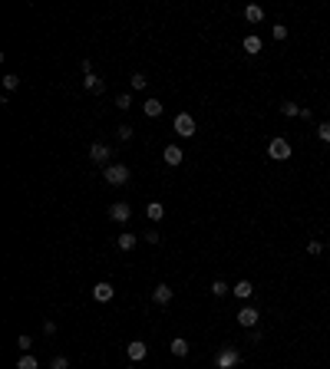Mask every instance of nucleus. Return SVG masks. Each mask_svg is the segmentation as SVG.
I'll return each mask as SVG.
<instances>
[{
  "instance_id": "29",
  "label": "nucleus",
  "mask_w": 330,
  "mask_h": 369,
  "mask_svg": "<svg viewBox=\"0 0 330 369\" xmlns=\"http://www.w3.org/2000/svg\"><path fill=\"white\" fill-rule=\"evenodd\" d=\"M271 36H274V40H284V36H287V27H284V23H277L274 30H271Z\"/></svg>"
},
{
  "instance_id": "15",
  "label": "nucleus",
  "mask_w": 330,
  "mask_h": 369,
  "mask_svg": "<svg viewBox=\"0 0 330 369\" xmlns=\"http://www.w3.org/2000/svg\"><path fill=\"white\" fill-rule=\"evenodd\" d=\"M168 353H172V356H188V339H182V337H175L172 339V343H168Z\"/></svg>"
},
{
  "instance_id": "31",
  "label": "nucleus",
  "mask_w": 330,
  "mask_h": 369,
  "mask_svg": "<svg viewBox=\"0 0 330 369\" xmlns=\"http://www.w3.org/2000/svg\"><path fill=\"white\" fill-rule=\"evenodd\" d=\"M307 254H324V244H320V241H310V244H307Z\"/></svg>"
},
{
  "instance_id": "18",
  "label": "nucleus",
  "mask_w": 330,
  "mask_h": 369,
  "mask_svg": "<svg viewBox=\"0 0 330 369\" xmlns=\"http://www.w3.org/2000/svg\"><path fill=\"white\" fill-rule=\"evenodd\" d=\"M135 241H139V234H129V231H126V234L116 238V247H119V250H132V247H135Z\"/></svg>"
},
{
  "instance_id": "5",
  "label": "nucleus",
  "mask_w": 330,
  "mask_h": 369,
  "mask_svg": "<svg viewBox=\"0 0 330 369\" xmlns=\"http://www.w3.org/2000/svg\"><path fill=\"white\" fill-rule=\"evenodd\" d=\"M112 297H116V290H112L109 280H99L96 287H93V300H96V304H109Z\"/></svg>"
},
{
  "instance_id": "32",
  "label": "nucleus",
  "mask_w": 330,
  "mask_h": 369,
  "mask_svg": "<svg viewBox=\"0 0 330 369\" xmlns=\"http://www.w3.org/2000/svg\"><path fill=\"white\" fill-rule=\"evenodd\" d=\"M17 346H20V353H27V349L33 346V339L30 337H20V339H17Z\"/></svg>"
},
{
  "instance_id": "4",
  "label": "nucleus",
  "mask_w": 330,
  "mask_h": 369,
  "mask_svg": "<svg viewBox=\"0 0 330 369\" xmlns=\"http://www.w3.org/2000/svg\"><path fill=\"white\" fill-rule=\"evenodd\" d=\"M238 363H241L238 349H221L218 356H215V366H218V369H234Z\"/></svg>"
},
{
  "instance_id": "3",
  "label": "nucleus",
  "mask_w": 330,
  "mask_h": 369,
  "mask_svg": "<svg viewBox=\"0 0 330 369\" xmlns=\"http://www.w3.org/2000/svg\"><path fill=\"white\" fill-rule=\"evenodd\" d=\"M172 125H175V132L182 135V139H192V135H195V119H192L188 112H178Z\"/></svg>"
},
{
  "instance_id": "20",
  "label": "nucleus",
  "mask_w": 330,
  "mask_h": 369,
  "mask_svg": "<svg viewBox=\"0 0 330 369\" xmlns=\"http://www.w3.org/2000/svg\"><path fill=\"white\" fill-rule=\"evenodd\" d=\"M17 369H36V356H30V353H23V356L17 359Z\"/></svg>"
},
{
  "instance_id": "30",
  "label": "nucleus",
  "mask_w": 330,
  "mask_h": 369,
  "mask_svg": "<svg viewBox=\"0 0 330 369\" xmlns=\"http://www.w3.org/2000/svg\"><path fill=\"white\" fill-rule=\"evenodd\" d=\"M139 238H145L149 244H159V241H162V234H155V231H145V234H139Z\"/></svg>"
},
{
  "instance_id": "19",
  "label": "nucleus",
  "mask_w": 330,
  "mask_h": 369,
  "mask_svg": "<svg viewBox=\"0 0 330 369\" xmlns=\"http://www.w3.org/2000/svg\"><path fill=\"white\" fill-rule=\"evenodd\" d=\"M145 215H149V221H162V217H165V208H162V201H149V208H145Z\"/></svg>"
},
{
  "instance_id": "33",
  "label": "nucleus",
  "mask_w": 330,
  "mask_h": 369,
  "mask_svg": "<svg viewBox=\"0 0 330 369\" xmlns=\"http://www.w3.org/2000/svg\"><path fill=\"white\" fill-rule=\"evenodd\" d=\"M43 333H46V337H53V333H56V323H53V320H46V323H43Z\"/></svg>"
},
{
  "instance_id": "14",
  "label": "nucleus",
  "mask_w": 330,
  "mask_h": 369,
  "mask_svg": "<svg viewBox=\"0 0 330 369\" xmlns=\"http://www.w3.org/2000/svg\"><path fill=\"white\" fill-rule=\"evenodd\" d=\"M231 293H234L238 300H251V293H254V283H251V280H238V283H234V290H231Z\"/></svg>"
},
{
  "instance_id": "26",
  "label": "nucleus",
  "mask_w": 330,
  "mask_h": 369,
  "mask_svg": "<svg viewBox=\"0 0 330 369\" xmlns=\"http://www.w3.org/2000/svg\"><path fill=\"white\" fill-rule=\"evenodd\" d=\"M317 135H320V142H330V122H320V125H317Z\"/></svg>"
},
{
  "instance_id": "13",
  "label": "nucleus",
  "mask_w": 330,
  "mask_h": 369,
  "mask_svg": "<svg viewBox=\"0 0 330 369\" xmlns=\"http://www.w3.org/2000/svg\"><path fill=\"white\" fill-rule=\"evenodd\" d=\"M244 53H251V56H258V53H261V36H258V33H248V36H244Z\"/></svg>"
},
{
  "instance_id": "8",
  "label": "nucleus",
  "mask_w": 330,
  "mask_h": 369,
  "mask_svg": "<svg viewBox=\"0 0 330 369\" xmlns=\"http://www.w3.org/2000/svg\"><path fill=\"white\" fill-rule=\"evenodd\" d=\"M145 353H149V346H145L142 339H132L129 346H126V356H129L132 363H142V359H145Z\"/></svg>"
},
{
  "instance_id": "23",
  "label": "nucleus",
  "mask_w": 330,
  "mask_h": 369,
  "mask_svg": "<svg viewBox=\"0 0 330 369\" xmlns=\"http://www.w3.org/2000/svg\"><path fill=\"white\" fill-rule=\"evenodd\" d=\"M17 86H20V79L13 76V73H7V76H3V89H7V92H13Z\"/></svg>"
},
{
  "instance_id": "6",
  "label": "nucleus",
  "mask_w": 330,
  "mask_h": 369,
  "mask_svg": "<svg viewBox=\"0 0 330 369\" xmlns=\"http://www.w3.org/2000/svg\"><path fill=\"white\" fill-rule=\"evenodd\" d=\"M109 155H112V149L106 145V142H93V145H89V158H93L96 165H106Z\"/></svg>"
},
{
  "instance_id": "1",
  "label": "nucleus",
  "mask_w": 330,
  "mask_h": 369,
  "mask_svg": "<svg viewBox=\"0 0 330 369\" xmlns=\"http://www.w3.org/2000/svg\"><path fill=\"white\" fill-rule=\"evenodd\" d=\"M129 165H106V172H102V178H106V184H126L129 182Z\"/></svg>"
},
{
  "instance_id": "16",
  "label": "nucleus",
  "mask_w": 330,
  "mask_h": 369,
  "mask_svg": "<svg viewBox=\"0 0 330 369\" xmlns=\"http://www.w3.org/2000/svg\"><path fill=\"white\" fill-rule=\"evenodd\" d=\"M162 102H159V99H145V106H142V112L145 116H149V119H159V116H162Z\"/></svg>"
},
{
  "instance_id": "22",
  "label": "nucleus",
  "mask_w": 330,
  "mask_h": 369,
  "mask_svg": "<svg viewBox=\"0 0 330 369\" xmlns=\"http://www.w3.org/2000/svg\"><path fill=\"white\" fill-rule=\"evenodd\" d=\"M281 112H284L287 119H294V116H300V106H294V102H284V106H281Z\"/></svg>"
},
{
  "instance_id": "25",
  "label": "nucleus",
  "mask_w": 330,
  "mask_h": 369,
  "mask_svg": "<svg viewBox=\"0 0 330 369\" xmlns=\"http://www.w3.org/2000/svg\"><path fill=\"white\" fill-rule=\"evenodd\" d=\"M129 106H132V96H129V92H122V96H116V109H122V112H126Z\"/></svg>"
},
{
  "instance_id": "12",
  "label": "nucleus",
  "mask_w": 330,
  "mask_h": 369,
  "mask_svg": "<svg viewBox=\"0 0 330 369\" xmlns=\"http://www.w3.org/2000/svg\"><path fill=\"white\" fill-rule=\"evenodd\" d=\"M83 86H86V92H93V96H102V89H106V83L96 76V73H89L86 79H83Z\"/></svg>"
},
{
  "instance_id": "27",
  "label": "nucleus",
  "mask_w": 330,
  "mask_h": 369,
  "mask_svg": "<svg viewBox=\"0 0 330 369\" xmlns=\"http://www.w3.org/2000/svg\"><path fill=\"white\" fill-rule=\"evenodd\" d=\"M50 369H69V359H66V356H53Z\"/></svg>"
},
{
  "instance_id": "9",
  "label": "nucleus",
  "mask_w": 330,
  "mask_h": 369,
  "mask_svg": "<svg viewBox=\"0 0 330 369\" xmlns=\"http://www.w3.org/2000/svg\"><path fill=\"white\" fill-rule=\"evenodd\" d=\"M238 323L244 330H254L258 326V307H241V313H238Z\"/></svg>"
},
{
  "instance_id": "21",
  "label": "nucleus",
  "mask_w": 330,
  "mask_h": 369,
  "mask_svg": "<svg viewBox=\"0 0 330 369\" xmlns=\"http://www.w3.org/2000/svg\"><path fill=\"white\" fill-rule=\"evenodd\" d=\"M211 293H215V297H225V293H231V287L225 280H215L211 283Z\"/></svg>"
},
{
  "instance_id": "17",
  "label": "nucleus",
  "mask_w": 330,
  "mask_h": 369,
  "mask_svg": "<svg viewBox=\"0 0 330 369\" xmlns=\"http://www.w3.org/2000/svg\"><path fill=\"white\" fill-rule=\"evenodd\" d=\"M244 20H248V23H261L264 20V10L258 7V3H248V7H244Z\"/></svg>"
},
{
  "instance_id": "10",
  "label": "nucleus",
  "mask_w": 330,
  "mask_h": 369,
  "mask_svg": "<svg viewBox=\"0 0 330 369\" xmlns=\"http://www.w3.org/2000/svg\"><path fill=\"white\" fill-rule=\"evenodd\" d=\"M152 304H159V307L172 304V287H168V283H159V287L152 290Z\"/></svg>"
},
{
  "instance_id": "28",
  "label": "nucleus",
  "mask_w": 330,
  "mask_h": 369,
  "mask_svg": "<svg viewBox=\"0 0 330 369\" xmlns=\"http://www.w3.org/2000/svg\"><path fill=\"white\" fill-rule=\"evenodd\" d=\"M116 135H119L122 142H129V139H132V125H119V129H116Z\"/></svg>"
},
{
  "instance_id": "2",
  "label": "nucleus",
  "mask_w": 330,
  "mask_h": 369,
  "mask_svg": "<svg viewBox=\"0 0 330 369\" xmlns=\"http://www.w3.org/2000/svg\"><path fill=\"white\" fill-rule=\"evenodd\" d=\"M267 155H271L274 162H287V158H291V142H287V139H271Z\"/></svg>"
},
{
  "instance_id": "35",
  "label": "nucleus",
  "mask_w": 330,
  "mask_h": 369,
  "mask_svg": "<svg viewBox=\"0 0 330 369\" xmlns=\"http://www.w3.org/2000/svg\"><path fill=\"white\" fill-rule=\"evenodd\" d=\"M129 369H135V366H129Z\"/></svg>"
},
{
  "instance_id": "24",
  "label": "nucleus",
  "mask_w": 330,
  "mask_h": 369,
  "mask_svg": "<svg viewBox=\"0 0 330 369\" xmlns=\"http://www.w3.org/2000/svg\"><path fill=\"white\" fill-rule=\"evenodd\" d=\"M149 86V76H145V73H135V76H132V89H145Z\"/></svg>"
},
{
  "instance_id": "11",
  "label": "nucleus",
  "mask_w": 330,
  "mask_h": 369,
  "mask_svg": "<svg viewBox=\"0 0 330 369\" xmlns=\"http://www.w3.org/2000/svg\"><path fill=\"white\" fill-rule=\"evenodd\" d=\"M162 158H165V165H182V158H185V152L178 149V145H165V152H162Z\"/></svg>"
},
{
  "instance_id": "34",
  "label": "nucleus",
  "mask_w": 330,
  "mask_h": 369,
  "mask_svg": "<svg viewBox=\"0 0 330 369\" xmlns=\"http://www.w3.org/2000/svg\"><path fill=\"white\" fill-rule=\"evenodd\" d=\"M327 250H330V241H327Z\"/></svg>"
},
{
  "instance_id": "7",
  "label": "nucleus",
  "mask_w": 330,
  "mask_h": 369,
  "mask_svg": "<svg viewBox=\"0 0 330 369\" xmlns=\"http://www.w3.org/2000/svg\"><path fill=\"white\" fill-rule=\"evenodd\" d=\"M109 217L112 221H119V224H126L132 217V208H129V201H116V205L109 208Z\"/></svg>"
}]
</instances>
